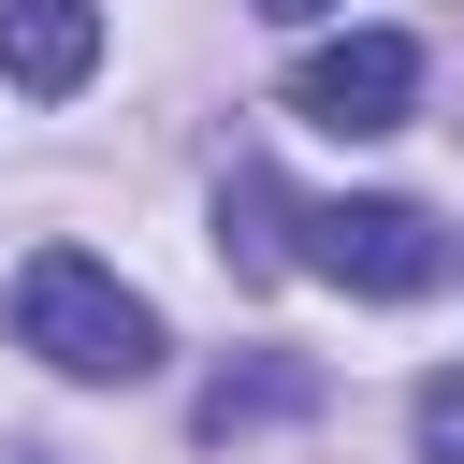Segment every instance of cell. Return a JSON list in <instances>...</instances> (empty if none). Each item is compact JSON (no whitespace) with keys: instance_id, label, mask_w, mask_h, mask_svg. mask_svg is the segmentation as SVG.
I'll return each instance as SVG.
<instances>
[{"instance_id":"5","label":"cell","mask_w":464,"mask_h":464,"mask_svg":"<svg viewBox=\"0 0 464 464\" xmlns=\"http://www.w3.org/2000/svg\"><path fill=\"white\" fill-rule=\"evenodd\" d=\"M0 72L29 102H72L102 72V0H0Z\"/></svg>"},{"instance_id":"4","label":"cell","mask_w":464,"mask_h":464,"mask_svg":"<svg viewBox=\"0 0 464 464\" xmlns=\"http://www.w3.org/2000/svg\"><path fill=\"white\" fill-rule=\"evenodd\" d=\"M319 392H334V377H319L304 348H246V362L203 377L188 420H203V450H246V435H276V420H319Z\"/></svg>"},{"instance_id":"6","label":"cell","mask_w":464,"mask_h":464,"mask_svg":"<svg viewBox=\"0 0 464 464\" xmlns=\"http://www.w3.org/2000/svg\"><path fill=\"white\" fill-rule=\"evenodd\" d=\"M218 261L261 290V276H290V188L261 174V160H232L218 174Z\"/></svg>"},{"instance_id":"1","label":"cell","mask_w":464,"mask_h":464,"mask_svg":"<svg viewBox=\"0 0 464 464\" xmlns=\"http://www.w3.org/2000/svg\"><path fill=\"white\" fill-rule=\"evenodd\" d=\"M14 348L58 362V377H87V392H130V377H160V304L116 290L87 246H44L14 276Z\"/></svg>"},{"instance_id":"2","label":"cell","mask_w":464,"mask_h":464,"mask_svg":"<svg viewBox=\"0 0 464 464\" xmlns=\"http://www.w3.org/2000/svg\"><path fill=\"white\" fill-rule=\"evenodd\" d=\"M290 276H334V290H362V304H420V290L464 276V232H450L435 203H392V188H362V203H290Z\"/></svg>"},{"instance_id":"3","label":"cell","mask_w":464,"mask_h":464,"mask_svg":"<svg viewBox=\"0 0 464 464\" xmlns=\"http://www.w3.org/2000/svg\"><path fill=\"white\" fill-rule=\"evenodd\" d=\"M406 102H420V44H406V29H348V44H304V58H290V116H319V130H348V145L406 130Z\"/></svg>"},{"instance_id":"7","label":"cell","mask_w":464,"mask_h":464,"mask_svg":"<svg viewBox=\"0 0 464 464\" xmlns=\"http://www.w3.org/2000/svg\"><path fill=\"white\" fill-rule=\"evenodd\" d=\"M406 420H420V464H464V362H450V377H420V406H406Z\"/></svg>"},{"instance_id":"8","label":"cell","mask_w":464,"mask_h":464,"mask_svg":"<svg viewBox=\"0 0 464 464\" xmlns=\"http://www.w3.org/2000/svg\"><path fill=\"white\" fill-rule=\"evenodd\" d=\"M261 14H276V29H304V14H334V0H261Z\"/></svg>"}]
</instances>
